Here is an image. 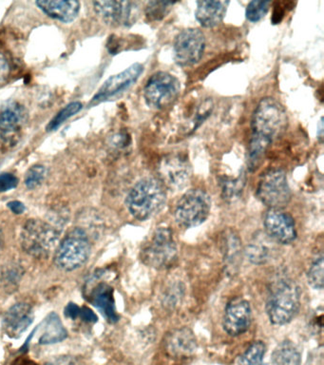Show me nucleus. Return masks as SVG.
<instances>
[{"label":"nucleus","mask_w":324,"mask_h":365,"mask_svg":"<svg viewBox=\"0 0 324 365\" xmlns=\"http://www.w3.org/2000/svg\"><path fill=\"white\" fill-rule=\"evenodd\" d=\"M164 347L167 352L174 358H189L197 350V339L190 328H177L167 334Z\"/></svg>","instance_id":"nucleus-17"},{"label":"nucleus","mask_w":324,"mask_h":365,"mask_svg":"<svg viewBox=\"0 0 324 365\" xmlns=\"http://www.w3.org/2000/svg\"><path fill=\"white\" fill-rule=\"evenodd\" d=\"M90 242L86 231L76 227L70 231L55 251V264L59 269L70 272L83 267L90 255Z\"/></svg>","instance_id":"nucleus-6"},{"label":"nucleus","mask_w":324,"mask_h":365,"mask_svg":"<svg viewBox=\"0 0 324 365\" xmlns=\"http://www.w3.org/2000/svg\"><path fill=\"white\" fill-rule=\"evenodd\" d=\"M35 315L32 307L19 302L9 308L2 319V327L11 338L18 339L33 324Z\"/></svg>","instance_id":"nucleus-16"},{"label":"nucleus","mask_w":324,"mask_h":365,"mask_svg":"<svg viewBox=\"0 0 324 365\" xmlns=\"http://www.w3.org/2000/svg\"><path fill=\"white\" fill-rule=\"evenodd\" d=\"M272 240L266 233H258L247 245L246 254L254 264H266L272 255Z\"/></svg>","instance_id":"nucleus-23"},{"label":"nucleus","mask_w":324,"mask_h":365,"mask_svg":"<svg viewBox=\"0 0 324 365\" xmlns=\"http://www.w3.org/2000/svg\"><path fill=\"white\" fill-rule=\"evenodd\" d=\"M318 140H320V142H323V118H321V120L320 121V125H318Z\"/></svg>","instance_id":"nucleus-41"},{"label":"nucleus","mask_w":324,"mask_h":365,"mask_svg":"<svg viewBox=\"0 0 324 365\" xmlns=\"http://www.w3.org/2000/svg\"><path fill=\"white\" fill-rule=\"evenodd\" d=\"M206 48V38L198 29H187L175 37L173 51L175 62L182 67H189L200 61Z\"/></svg>","instance_id":"nucleus-11"},{"label":"nucleus","mask_w":324,"mask_h":365,"mask_svg":"<svg viewBox=\"0 0 324 365\" xmlns=\"http://www.w3.org/2000/svg\"><path fill=\"white\" fill-rule=\"evenodd\" d=\"M36 4L51 19L66 24L73 22L80 11V3L75 0H39Z\"/></svg>","instance_id":"nucleus-19"},{"label":"nucleus","mask_w":324,"mask_h":365,"mask_svg":"<svg viewBox=\"0 0 324 365\" xmlns=\"http://www.w3.org/2000/svg\"><path fill=\"white\" fill-rule=\"evenodd\" d=\"M270 5H271V2L261 1V0L249 2L246 11V19L250 22L260 21L268 13Z\"/></svg>","instance_id":"nucleus-31"},{"label":"nucleus","mask_w":324,"mask_h":365,"mask_svg":"<svg viewBox=\"0 0 324 365\" xmlns=\"http://www.w3.org/2000/svg\"><path fill=\"white\" fill-rule=\"evenodd\" d=\"M44 365H81V364L75 356H61L50 359Z\"/></svg>","instance_id":"nucleus-36"},{"label":"nucleus","mask_w":324,"mask_h":365,"mask_svg":"<svg viewBox=\"0 0 324 365\" xmlns=\"http://www.w3.org/2000/svg\"><path fill=\"white\" fill-rule=\"evenodd\" d=\"M221 192L224 199L232 200L240 195L244 185V178L243 175L237 178H223L221 179Z\"/></svg>","instance_id":"nucleus-30"},{"label":"nucleus","mask_w":324,"mask_h":365,"mask_svg":"<svg viewBox=\"0 0 324 365\" xmlns=\"http://www.w3.org/2000/svg\"><path fill=\"white\" fill-rule=\"evenodd\" d=\"M180 91V81L175 76L164 71H158L150 77L145 86V100L150 108L162 110L177 99Z\"/></svg>","instance_id":"nucleus-9"},{"label":"nucleus","mask_w":324,"mask_h":365,"mask_svg":"<svg viewBox=\"0 0 324 365\" xmlns=\"http://www.w3.org/2000/svg\"><path fill=\"white\" fill-rule=\"evenodd\" d=\"M79 319H81L82 321L90 322V324H93V322H98V318L92 309H90L89 307H83L80 308Z\"/></svg>","instance_id":"nucleus-38"},{"label":"nucleus","mask_w":324,"mask_h":365,"mask_svg":"<svg viewBox=\"0 0 324 365\" xmlns=\"http://www.w3.org/2000/svg\"><path fill=\"white\" fill-rule=\"evenodd\" d=\"M8 207L10 208L11 211L13 213L16 214V215H21V214L24 213V211L26 210V207H25V205L23 202L19 201H11L7 204Z\"/></svg>","instance_id":"nucleus-40"},{"label":"nucleus","mask_w":324,"mask_h":365,"mask_svg":"<svg viewBox=\"0 0 324 365\" xmlns=\"http://www.w3.org/2000/svg\"><path fill=\"white\" fill-rule=\"evenodd\" d=\"M251 319L249 302L244 299H232L224 310L223 327L230 336L241 335L249 330Z\"/></svg>","instance_id":"nucleus-15"},{"label":"nucleus","mask_w":324,"mask_h":365,"mask_svg":"<svg viewBox=\"0 0 324 365\" xmlns=\"http://www.w3.org/2000/svg\"><path fill=\"white\" fill-rule=\"evenodd\" d=\"M323 256L320 255L312 262L310 265L308 273H307V279L308 284L315 289H323L324 284L323 279Z\"/></svg>","instance_id":"nucleus-29"},{"label":"nucleus","mask_w":324,"mask_h":365,"mask_svg":"<svg viewBox=\"0 0 324 365\" xmlns=\"http://www.w3.org/2000/svg\"><path fill=\"white\" fill-rule=\"evenodd\" d=\"M301 307V291L290 279H281L273 285L267 299L266 313L275 325L288 324L297 315Z\"/></svg>","instance_id":"nucleus-3"},{"label":"nucleus","mask_w":324,"mask_h":365,"mask_svg":"<svg viewBox=\"0 0 324 365\" xmlns=\"http://www.w3.org/2000/svg\"><path fill=\"white\" fill-rule=\"evenodd\" d=\"M42 334L38 344L42 345L58 344L67 338V330L65 329L58 314L52 312L42 322Z\"/></svg>","instance_id":"nucleus-22"},{"label":"nucleus","mask_w":324,"mask_h":365,"mask_svg":"<svg viewBox=\"0 0 324 365\" xmlns=\"http://www.w3.org/2000/svg\"><path fill=\"white\" fill-rule=\"evenodd\" d=\"M61 231L42 220H28L21 234L22 250L36 259H46L58 247Z\"/></svg>","instance_id":"nucleus-4"},{"label":"nucleus","mask_w":324,"mask_h":365,"mask_svg":"<svg viewBox=\"0 0 324 365\" xmlns=\"http://www.w3.org/2000/svg\"><path fill=\"white\" fill-rule=\"evenodd\" d=\"M26 108L18 102H11L0 111V133L4 136L14 135L19 133L26 123Z\"/></svg>","instance_id":"nucleus-20"},{"label":"nucleus","mask_w":324,"mask_h":365,"mask_svg":"<svg viewBox=\"0 0 324 365\" xmlns=\"http://www.w3.org/2000/svg\"><path fill=\"white\" fill-rule=\"evenodd\" d=\"M175 2L150 1L147 2L145 14L150 21H160L169 13Z\"/></svg>","instance_id":"nucleus-28"},{"label":"nucleus","mask_w":324,"mask_h":365,"mask_svg":"<svg viewBox=\"0 0 324 365\" xmlns=\"http://www.w3.org/2000/svg\"><path fill=\"white\" fill-rule=\"evenodd\" d=\"M47 175V170L44 165H35L31 167L25 175V185L27 188L33 190L38 187L43 182L45 177Z\"/></svg>","instance_id":"nucleus-32"},{"label":"nucleus","mask_w":324,"mask_h":365,"mask_svg":"<svg viewBox=\"0 0 324 365\" xmlns=\"http://www.w3.org/2000/svg\"><path fill=\"white\" fill-rule=\"evenodd\" d=\"M19 179L12 173L0 174V192H7L18 187Z\"/></svg>","instance_id":"nucleus-35"},{"label":"nucleus","mask_w":324,"mask_h":365,"mask_svg":"<svg viewBox=\"0 0 324 365\" xmlns=\"http://www.w3.org/2000/svg\"><path fill=\"white\" fill-rule=\"evenodd\" d=\"M4 232H2L1 228H0V253H1L2 250H4Z\"/></svg>","instance_id":"nucleus-42"},{"label":"nucleus","mask_w":324,"mask_h":365,"mask_svg":"<svg viewBox=\"0 0 324 365\" xmlns=\"http://www.w3.org/2000/svg\"><path fill=\"white\" fill-rule=\"evenodd\" d=\"M184 292V285L181 282L169 285L164 292L163 304L164 307L173 308L178 305L181 299H183Z\"/></svg>","instance_id":"nucleus-33"},{"label":"nucleus","mask_w":324,"mask_h":365,"mask_svg":"<svg viewBox=\"0 0 324 365\" xmlns=\"http://www.w3.org/2000/svg\"><path fill=\"white\" fill-rule=\"evenodd\" d=\"M82 108H83V106H82L80 102L75 101L70 103V104H68L66 107L62 108V110L51 120L46 127V130L53 131L58 130L66 120L78 114L79 111L82 110Z\"/></svg>","instance_id":"nucleus-27"},{"label":"nucleus","mask_w":324,"mask_h":365,"mask_svg":"<svg viewBox=\"0 0 324 365\" xmlns=\"http://www.w3.org/2000/svg\"><path fill=\"white\" fill-rule=\"evenodd\" d=\"M257 197L269 208L283 210L291 201L290 190L286 173L281 170L266 171L261 177L257 187Z\"/></svg>","instance_id":"nucleus-8"},{"label":"nucleus","mask_w":324,"mask_h":365,"mask_svg":"<svg viewBox=\"0 0 324 365\" xmlns=\"http://www.w3.org/2000/svg\"><path fill=\"white\" fill-rule=\"evenodd\" d=\"M288 118L283 106L267 97L258 103L252 116L251 141L268 148L270 144L286 130Z\"/></svg>","instance_id":"nucleus-1"},{"label":"nucleus","mask_w":324,"mask_h":365,"mask_svg":"<svg viewBox=\"0 0 324 365\" xmlns=\"http://www.w3.org/2000/svg\"><path fill=\"white\" fill-rule=\"evenodd\" d=\"M266 346L263 341H254L239 359L240 365H263Z\"/></svg>","instance_id":"nucleus-26"},{"label":"nucleus","mask_w":324,"mask_h":365,"mask_svg":"<svg viewBox=\"0 0 324 365\" xmlns=\"http://www.w3.org/2000/svg\"><path fill=\"white\" fill-rule=\"evenodd\" d=\"M23 273L21 265L16 262L2 265L0 267V284L8 291L16 290L21 281Z\"/></svg>","instance_id":"nucleus-25"},{"label":"nucleus","mask_w":324,"mask_h":365,"mask_svg":"<svg viewBox=\"0 0 324 365\" xmlns=\"http://www.w3.org/2000/svg\"><path fill=\"white\" fill-rule=\"evenodd\" d=\"M95 11L107 24L130 27L135 24L140 14L138 2L133 1H96Z\"/></svg>","instance_id":"nucleus-12"},{"label":"nucleus","mask_w":324,"mask_h":365,"mask_svg":"<svg viewBox=\"0 0 324 365\" xmlns=\"http://www.w3.org/2000/svg\"><path fill=\"white\" fill-rule=\"evenodd\" d=\"M167 201L164 187L158 179L147 177L136 182L126 199L130 213L139 221H146L163 210Z\"/></svg>","instance_id":"nucleus-2"},{"label":"nucleus","mask_w":324,"mask_h":365,"mask_svg":"<svg viewBox=\"0 0 324 365\" xmlns=\"http://www.w3.org/2000/svg\"><path fill=\"white\" fill-rule=\"evenodd\" d=\"M159 181L172 191L184 190L192 176V165L182 154H169L161 160L158 167Z\"/></svg>","instance_id":"nucleus-10"},{"label":"nucleus","mask_w":324,"mask_h":365,"mask_svg":"<svg viewBox=\"0 0 324 365\" xmlns=\"http://www.w3.org/2000/svg\"><path fill=\"white\" fill-rule=\"evenodd\" d=\"M80 308L81 307H79L78 304H73V302H70V304L67 305L66 308H65V316H66L68 319L75 321V319H79Z\"/></svg>","instance_id":"nucleus-39"},{"label":"nucleus","mask_w":324,"mask_h":365,"mask_svg":"<svg viewBox=\"0 0 324 365\" xmlns=\"http://www.w3.org/2000/svg\"><path fill=\"white\" fill-rule=\"evenodd\" d=\"M263 225L266 235L278 244L289 245L297 238L294 219L283 210L269 208L264 214Z\"/></svg>","instance_id":"nucleus-13"},{"label":"nucleus","mask_w":324,"mask_h":365,"mask_svg":"<svg viewBox=\"0 0 324 365\" xmlns=\"http://www.w3.org/2000/svg\"><path fill=\"white\" fill-rule=\"evenodd\" d=\"M229 1H198L195 17L204 28H213L220 24L226 16Z\"/></svg>","instance_id":"nucleus-21"},{"label":"nucleus","mask_w":324,"mask_h":365,"mask_svg":"<svg viewBox=\"0 0 324 365\" xmlns=\"http://www.w3.org/2000/svg\"><path fill=\"white\" fill-rule=\"evenodd\" d=\"M226 245V256L227 262H230L231 265H235L241 251L240 241H239L238 237L234 234H230L229 239H227Z\"/></svg>","instance_id":"nucleus-34"},{"label":"nucleus","mask_w":324,"mask_h":365,"mask_svg":"<svg viewBox=\"0 0 324 365\" xmlns=\"http://www.w3.org/2000/svg\"><path fill=\"white\" fill-rule=\"evenodd\" d=\"M274 365H301V355L292 341H283L277 345L271 356Z\"/></svg>","instance_id":"nucleus-24"},{"label":"nucleus","mask_w":324,"mask_h":365,"mask_svg":"<svg viewBox=\"0 0 324 365\" xmlns=\"http://www.w3.org/2000/svg\"><path fill=\"white\" fill-rule=\"evenodd\" d=\"M88 299L110 324L118 322L119 316L116 312L113 288L106 282H98L88 292Z\"/></svg>","instance_id":"nucleus-18"},{"label":"nucleus","mask_w":324,"mask_h":365,"mask_svg":"<svg viewBox=\"0 0 324 365\" xmlns=\"http://www.w3.org/2000/svg\"><path fill=\"white\" fill-rule=\"evenodd\" d=\"M211 210V198L206 191L190 190L179 200L175 207V220L182 227L192 228L206 222Z\"/></svg>","instance_id":"nucleus-7"},{"label":"nucleus","mask_w":324,"mask_h":365,"mask_svg":"<svg viewBox=\"0 0 324 365\" xmlns=\"http://www.w3.org/2000/svg\"><path fill=\"white\" fill-rule=\"evenodd\" d=\"M177 255V245L172 231L166 227L156 228L141 250L142 262L158 270L172 267Z\"/></svg>","instance_id":"nucleus-5"},{"label":"nucleus","mask_w":324,"mask_h":365,"mask_svg":"<svg viewBox=\"0 0 324 365\" xmlns=\"http://www.w3.org/2000/svg\"><path fill=\"white\" fill-rule=\"evenodd\" d=\"M143 71L144 66L140 63H135L122 73L110 77L93 96L92 103L103 102L110 97L123 93L137 81Z\"/></svg>","instance_id":"nucleus-14"},{"label":"nucleus","mask_w":324,"mask_h":365,"mask_svg":"<svg viewBox=\"0 0 324 365\" xmlns=\"http://www.w3.org/2000/svg\"><path fill=\"white\" fill-rule=\"evenodd\" d=\"M11 73V66L9 60L4 56V53H0V83L6 81Z\"/></svg>","instance_id":"nucleus-37"},{"label":"nucleus","mask_w":324,"mask_h":365,"mask_svg":"<svg viewBox=\"0 0 324 365\" xmlns=\"http://www.w3.org/2000/svg\"><path fill=\"white\" fill-rule=\"evenodd\" d=\"M19 365H25V364H19Z\"/></svg>","instance_id":"nucleus-43"}]
</instances>
